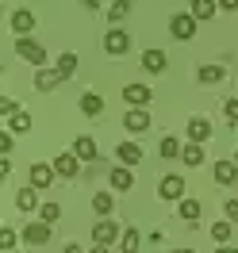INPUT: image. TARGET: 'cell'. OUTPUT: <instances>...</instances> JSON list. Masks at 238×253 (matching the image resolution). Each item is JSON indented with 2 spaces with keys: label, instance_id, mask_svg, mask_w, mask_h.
Returning a JSON list of instances; mask_svg holds the SVG:
<instances>
[{
  "label": "cell",
  "instance_id": "39",
  "mask_svg": "<svg viewBox=\"0 0 238 253\" xmlns=\"http://www.w3.org/2000/svg\"><path fill=\"white\" fill-rule=\"evenodd\" d=\"M81 4H85L89 12H96V8H100V0H81Z\"/></svg>",
  "mask_w": 238,
  "mask_h": 253
},
{
  "label": "cell",
  "instance_id": "42",
  "mask_svg": "<svg viewBox=\"0 0 238 253\" xmlns=\"http://www.w3.org/2000/svg\"><path fill=\"white\" fill-rule=\"evenodd\" d=\"M93 253H108V250H104V246H96V250H93Z\"/></svg>",
  "mask_w": 238,
  "mask_h": 253
},
{
  "label": "cell",
  "instance_id": "18",
  "mask_svg": "<svg viewBox=\"0 0 238 253\" xmlns=\"http://www.w3.org/2000/svg\"><path fill=\"white\" fill-rule=\"evenodd\" d=\"M108 180H111V188H119V192H131V188H135V176H131V169H127V165L111 169V173H108Z\"/></svg>",
  "mask_w": 238,
  "mask_h": 253
},
{
  "label": "cell",
  "instance_id": "1",
  "mask_svg": "<svg viewBox=\"0 0 238 253\" xmlns=\"http://www.w3.org/2000/svg\"><path fill=\"white\" fill-rule=\"evenodd\" d=\"M196 23H200V19L192 16V12H177V16L169 19V35H173L177 42H189V39H196Z\"/></svg>",
  "mask_w": 238,
  "mask_h": 253
},
{
  "label": "cell",
  "instance_id": "4",
  "mask_svg": "<svg viewBox=\"0 0 238 253\" xmlns=\"http://www.w3.org/2000/svg\"><path fill=\"white\" fill-rule=\"evenodd\" d=\"M23 242H27V246H47L50 242V222H43V219L27 222V226H23Z\"/></svg>",
  "mask_w": 238,
  "mask_h": 253
},
{
  "label": "cell",
  "instance_id": "34",
  "mask_svg": "<svg viewBox=\"0 0 238 253\" xmlns=\"http://www.w3.org/2000/svg\"><path fill=\"white\" fill-rule=\"evenodd\" d=\"M0 111L12 119V115H19V104H16V100H0Z\"/></svg>",
  "mask_w": 238,
  "mask_h": 253
},
{
  "label": "cell",
  "instance_id": "14",
  "mask_svg": "<svg viewBox=\"0 0 238 253\" xmlns=\"http://www.w3.org/2000/svg\"><path fill=\"white\" fill-rule=\"evenodd\" d=\"M35 23H39V19H35V12H27V8H16V12H12V31L16 35H31Z\"/></svg>",
  "mask_w": 238,
  "mask_h": 253
},
{
  "label": "cell",
  "instance_id": "19",
  "mask_svg": "<svg viewBox=\"0 0 238 253\" xmlns=\"http://www.w3.org/2000/svg\"><path fill=\"white\" fill-rule=\"evenodd\" d=\"M196 77H200V84H219V81L227 77V69H223V65H200Z\"/></svg>",
  "mask_w": 238,
  "mask_h": 253
},
{
  "label": "cell",
  "instance_id": "8",
  "mask_svg": "<svg viewBox=\"0 0 238 253\" xmlns=\"http://www.w3.org/2000/svg\"><path fill=\"white\" fill-rule=\"evenodd\" d=\"M123 100H127L131 108H146V104L154 100V92H150L146 84H123Z\"/></svg>",
  "mask_w": 238,
  "mask_h": 253
},
{
  "label": "cell",
  "instance_id": "10",
  "mask_svg": "<svg viewBox=\"0 0 238 253\" xmlns=\"http://www.w3.org/2000/svg\"><path fill=\"white\" fill-rule=\"evenodd\" d=\"M185 130H189V142H207L211 138V123H207L204 115H192Z\"/></svg>",
  "mask_w": 238,
  "mask_h": 253
},
{
  "label": "cell",
  "instance_id": "20",
  "mask_svg": "<svg viewBox=\"0 0 238 253\" xmlns=\"http://www.w3.org/2000/svg\"><path fill=\"white\" fill-rule=\"evenodd\" d=\"M16 207H19V211H35V207H39L35 184H27V188H19V192H16Z\"/></svg>",
  "mask_w": 238,
  "mask_h": 253
},
{
  "label": "cell",
  "instance_id": "30",
  "mask_svg": "<svg viewBox=\"0 0 238 253\" xmlns=\"http://www.w3.org/2000/svg\"><path fill=\"white\" fill-rule=\"evenodd\" d=\"M39 219H43V222H50V226H54V222L62 219V207H58V204H43V207H39Z\"/></svg>",
  "mask_w": 238,
  "mask_h": 253
},
{
  "label": "cell",
  "instance_id": "12",
  "mask_svg": "<svg viewBox=\"0 0 238 253\" xmlns=\"http://www.w3.org/2000/svg\"><path fill=\"white\" fill-rule=\"evenodd\" d=\"M73 154H77L85 165H93V161H100V150H96V142L89 138V134H81L77 142H73Z\"/></svg>",
  "mask_w": 238,
  "mask_h": 253
},
{
  "label": "cell",
  "instance_id": "11",
  "mask_svg": "<svg viewBox=\"0 0 238 253\" xmlns=\"http://www.w3.org/2000/svg\"><path fill=\"white\" fill-rule=\"evenodd\" d=\"M211 173H215V180H219V184H227V188H231V184H238V165H235V158L227 161H215V169H211Z\"/></svg>",
  "mask_w": 238,
  "mask_h": 253
},
{
  "label": "cell",
  "instance_id": "29",
  "mask_svg": "<svg viewBox=\"0 0 238 253\" xmlns=\"http://www.w3.org/2000/svg\"><path fill=\"white\" fill-rule=\"evenodd\" d=\"M8 130H12V134H23V130H31V115H27V111H19V115H12V123H8Z\"/></svg>",
  "mask_w": 238,
  "mask_h": 253
},
{
  "label": "cell",
  "instance_id": "40",
  "mask_svg": "<svg viewBox=\"0 0 238 253\" xmlns=\"http://www.w3.org/2000/svg\"><path fill=\"white\" fill-rule=\"evenodd\" d=\"M65 253H85V250H81V246H73V242H69V246H65Z\"/></svg>",
  "mask_w": 238,
  "mask_h": 253
},
{
  "label": "cell",
  "instance_id": "23",
  "mask_svg": "<svg viewBox=\"0 0 238 253\" xmlns=\"http://www.w3.org/2000/svg\"><path fill=\"white\" fill-rule=\"evenodd\" d=\"M215 8H219V0H192L189 12H192L196 19H211V16H215Z\"/></svg>",
  "mask_w": 238,
  "mask_h": 253
},
{
  "label": "cell",
  "instance_id": "15",
  "mask_svg": "<svg viewBox=\"0 0 238 253\" xmlns=\"http://www.w3.org/2000/svg\"><path fill=\"white\" fill-rule=\"evenodd\" d=\"M115 158H119V165H127V169H135L139 161H143V150L135 142H119L115 146Z\"/></svg>",
  "mask_w": 238,
  "mask_h": 253
},
{
  "label": "cell",
  "instance_id": "16",
  "mask_svg": "<svg viewBox=\"0 0 238 253\" xmlns=\"http://www.w3.org/2000/svg\"><path fill=\"white\" fill-rule=\"evenodd\" d=\"M165 50H143V69L146 73H165Z\"/></svg>",
  "mask_w": 238,
  "mask_h": 253
},
{
  "label": "cell",
  "instance_id": "26",
  "mask_svg": "<svg viewBox=\"0 0 238 253\" xmlns=\"http://www.w3.org/2000/svg\"><path fill=\"white\" fill-rule=\"evenodd\" d=\"M177 204H181V219H189V222H196V219H200V211H204L200 200H177Z\"/></svg>",
  "mask_w": 238,
  "mask_h": 253
},
{
  "label": "cell",
  "instance_id": "25",
  "mask_svg": "<svg viewBox=\"0 0 238 253\" xmlns=\"http://www.w3.org/2000/svg\"><path fill=\"white\" fill-rule=\"evenodd\" d=\"M54 69L62 73V81H69V77H73V73H77V54H62V58H58V65H54Z\"/></svg>",
  "mask_w": 238,
  "mask_h": 253
},
{
  "label": "cell",
  "instance_id": "36",
  "mask_svg": "<svg viewBox=\"0 0 238 253\" xmlns=\"http://www.w3.org/2000/svg\"><path fill=\"white\" fill-rule=\"evenodd\" d=\"M223 211H227V219L238 226V200H227V207H223Z\"/></svg>",
  "mask_w": 238,
  "mask_h": 253
},
{
  "label": "cell",
  "instance_id": "24",
  "mask_svg": "<svg viewBox=\"0 0 238 253\" xmlns=\"http://www.w3.org/2000/svg\"><path fill=\"white\" fill-rule=\"evenodd\" d=\"M81 111H85V115H104V100L96 92H85L81 96Z\"/></svg>",
  "mask_w": 238,
  "mask_h": 253
},
{
  "label": "cell",
  "instance_id": "21",
  "mask_svg": "<svg viewBox=\"0 0 238 253\" xmlns=\"http://www.w3.org/2000/svg\"><path fill=\"white\" fill-rule=\"evenodd\" d=\"M181 161H185L189 169L204 165V150H200V142H189V146H185V150H181Z\"/></svg>",
  "mask_w": 238,
  "mask_h": 253
},
{
  "label": "cell",
  "instance_id": "28",
  "mask_svg": "<svg viewBox=\"0 0 238 253\" xmlns=\"http://www.w3.org/2000/svg\"><path fill=\"white\" fill-rule=\"evenodd\" d=\"M127 16H131V0H115V4L108 8V19H111V23H119V19H127Z\"/></svg>",
  "mask_w": 238,
  "mask_h": 253
},
{
  "label": "cell",
  "instance_id": "27",
  "mask_svg": "<svg viewBox=\"0 0 238 253\" xmlns=\"http://www.w3.org/2000/svg\"><path fill=\"white\" fill-rule=\"evenodd\" d=\"M158 154H161L165 161H177V158H181V142H177V138H161Z\"/></svg>",
  "mask_w": 238,
  "mask_h": 253
},
{
  "label": "cell",
  "instance_id": "35",
  "mask_svg": "<svg viewBox=\"0 0 238 253\" xmlns=\"http://www.w3.org/2000/svg\"><path fill=\"white\" fill-rule=\"evenodd\" d=\"M223 111H227L231 123H238V96H235V100H227V108H223Z\"/></svg>",
  "mask_w": 238,
  "mask_h": 253
},
{
  "label": "cell",
  "instance_id": "32",
  "mask_svg": "<svg viewBox=\"0 0 238 253\" xmlns=\"http://www.w3.org/2000/svg\"><path fill=\"white\" fill-rule=\"evenodd\" d=\"M231 226H235V222H215V226H211V238H215L219 246H227V238H231Z\"/></svg>",
  "mask_w": 238,
  "mask_h": 253
},
{
  "label": "cell",
  "instance_id": "38",
  "mask_svg": "<svg viewBox=\"0 0 238 253\" xmlns=\"http://www.w3.org/2000/svg\"><path fill=\"white\" fill-rule=\"evenodd\" d=\"M219 8H227V12H238V0H219Z\"/></svg>",
  "mask_w": 238,
  "mask_h": 253
},
{
  "label": "cell",
  "instance_id": "7",
  "mask_svg": "<svg viewBox=\"0 0 238 253\" xmlns=\"http://www.w3.org/2000/svg\"><path fill=\"white\" fill-rule=\"evenodd\" d=\"M158 196H161V200H185V180H181L177 173L161 176V184H158Z\"/></svg>",
  "mask_w": 238,
  "mask_h": 253
},
{
  "label": "cell",
  "instance_id": "5",
  "mask_svg": "<svg viewBox=\"0 0 238 253\" xmlns=\"http://www.w3.org/2000/svg\"><path fill=\"white\" fill-rule=\"evenodd\" d=\"M54 173L65 176V180H73V176L81 173V158L73 150H69V154H58V158H54Z\"/></svg>",
  "mask_w": 238,
  "mask_h": 253
},
{
  "label": "cell",
  "instance_id": "22",
  "mask_svg": "<svg viewBox=\"0 0 238 253\" xmlns=\"http://www.w3.org/2000/svg\"><path fill=\"white\" fill-rule=\"evenodd\" d=\"M111 207H115L111 192H96V196H93V211L100 215V219H108V215H111Z\"/></svg>",
  "mask_w": 238,
  "mask_h": 253
},
{
  "label": "cell",
  "instance_id": "2",
  "mask_svg": "<svg viewBox=\"0 0 238 253\" xmlns=\"http://www.w3.org/2000/svg\"><path fill=\"white\" fill-rule=\"evenodd\" d=\"M16 54L23 58V62H31L35 69H43V65H47V50L39 46L35 39H27V35H19V39H16Z\"/></svg>",
  "mask_w": 238,
  "mask_h": 253
},
{
  "label": "cell",
  "instance_id": "6",
  "mask_svg": "<svg viewBox=\"0 0 238 253\" xmlns=\"http://www.w3.org/2000/svg\"><path fill=\"white\" fill-rule=\"evenodd\" d=\"M115 238H119V222H115V219H100L93 226V242H96V246H111Z\"/></svg>",
  "mask_w": 238,
  "mask_h": 253
},
{
  "label": "cell",
  "instance_id": "31",
  "mask_svg": "<svg viewBox=\"0 0 238 253\" xmlns=\"http://www.w3.org/2000/svg\"><path fill=\"white\" fill-rule=\"evenodd\" d=\"M139 242H143V238H139V230H135V226H131V230H123V253H139Z\"/></svg>",
  "mask_w": 238,
  "mask_h": 253
},
{
  "label": "cell",
  "instance_id": "37",
  "mask_svg": "<svg viewBox=\"0 0 238 253\" xmlns=\"http://www.w3.org/2000/svg\"><path fill=\"white\" fill-rule=\"evenodd\" d=\"M12 130H4V134H0V154H12Z\"/></svg>",
  "mask_w": 238,
  "mask_h": 253
},
{
  "label": "cell",
  "instance_id": "44",
  "mask_svg": "<svg viewBox=\"0 0 238 253\" xmlns=\"http://www.w3.org/2000/svg\"><path fill=\"white\" fill-rule=\"evenodd\" d=\"M235 165H238V154H235Z\"/></svg>",
  "mask_w": 238,
  "mask_h": 253
},
{
  "label": "cell",
  "instance_id": "9",
  "mask_svg": "<svg viewBox=\"0 0 238 253\" xmlns=\"http://www.w3.org/2000/svg\"><path fill=\"white\" fill-rule=\"evenodd\" d=\"M123 126H127L131 134H143V130H150V115H146V108H131L127 115H123Z\"/></svg>",
  "mask_w": 238,
  "mask_h": 253
},
{
  "label": "cell",
  "instance_id": "17",
  "mask_svg": "<svg viewBox=\"0 0 238 253\" xmlns=\"http://www.w3.org/2000/svg\"><path fill=\"white\" fill-rule=\"evenodd\" d=\"M54 176H58V173H54V165H43V161H35V165H31V184H35V188H50Z\"/></svg>",
  "mask_w": 238,
  "mask_h": 253
},
{
  "label": "cell",
  "instance_id": "41",
  "mask_svg": "<svg viewBox=\"0 0 238 253\" xmlns=\"http://www.w3.org/2000/svg\"><path fill=\"white\" fill-rule=\"evenodd\" d=\"M215 253H238V250H235V246H219Z\"/></svg>",
  "mask_w": 238,
  "mask_h": 253
},
{
  "label": "cell",
  "instance_id": "13",
  "mask_svg": "<svg viewBox=\"0 0 238 253\" xmlns=\"http://www.w3.org/2000/svg\"><path fill=\"white\" fill-rule=\"evenodd\" d=\"M58 84H62V73H58V69H47V65L35 69V88H39V92H50V88H58Z\"/></svg>",
  "mask_w": 238,
  "mask_h": 253
},
{
  "label": "cell",
  "instance_id": "33",
  "mask_svg": "<svg viewBox=\"0 0 238 253\" xmlns=\"http://www.w3.org/2000/svg\"><path fill=\"white\" fill-rule=\"evenodd\" d=\"M12 246H16V230L4 226V230H0V250H12Z\"/></svg>",
  "mask_w": 238,
  "mask_h": 253
},
{
  "label": "cell",
  "instance_id": "43",
  "mask_svg": "<svg viewBox=\"0 0 238 253\" xmlns=\"http://www.w3.org/2000/svg\"><path fill=\"white\" fill-rule=\"evenodd\" d=\"M169 253H192V250H169Z\"/></svg>",
  "mask_w": 238,
  "mask_h": 253
},
{
  "label": "cell",
  "instance_id": "3",
  "mask_svg": "<svg viewBox=\"0 0 238 253\" xmlns=\"http://www.w3.org/2000/svg\"><path fill=\"white\" fill-rule=\"evenodd\" d=\"M104 50H108L111 58H119V54H127V50H131V35L123 31V27H111V31L104 35Z\"/></svg>",
  "mask_w": 238,
  "mask_h": 253
}]
</instances>
